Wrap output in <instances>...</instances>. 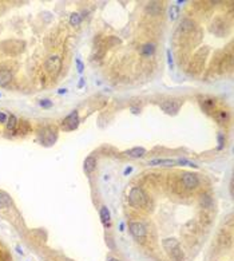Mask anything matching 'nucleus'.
Listing matches in <instances>:
<instances>
[{"instance_id": "obj_1", "label": "nucleus", "mask_w": 234, "mask_h": 261, "mask_svg": "<svg viewBox=\"0 0 234 261\" xmlns=\"http://www.w3.org/2000/svg\"><path fill=\"white\" fill-rule=\"evenodd\" d=\"M162 245H163L165 250H167V253L171 256L175 261L183 260V253L181 250V246H179V242L175 240V238H165V240L162 241Z\"/></svg>"}, {"instance_id": "obj_2", "label": "nucleus", "mask_w": 234, "mask_h": 261, "mask_svg": "<svg viewBox=\"0 0 234 261\" xmlns=\"http://www.w3.org/2000/svg\"><path fill=\"white\" fill-rule=\"evenodd\" d=\"M208 54H209V48L208 47H201L199 50L193 55V59L190 62L191 73H198V71H201V69L204 67L205 59L208 58Z\"/></svg>"}, {"instance_id": "obj_3", "label": "nucleus", "mask_w": 234, "mask_h": 261, "mask_svg": "<svg viewBox=\"0 0 234 261\" xmlns=\"http://www.w3.org/2000/svg\"><path fill=\"white\" fill-rule=\"evenodd\" d=\"M129 201L134 208H143L146 205V194L141 187H133L129 194Z\"/></svg>"}, {"instance_id": "obj_4", "label": "nucleus", "mask_w": 234, "mask_h": 261, "mask_svg": "<svg viewBox=\"0 0 234 261\" xmlns=\"http://www.w3.org/2000/svg\"><path fill=\"white\" fill-rule=\"evenodd\" d=\"M79 125V116H78V112L73 111L70 115H67L62 122V127L67 130V131H71V130H75L78 127Z\"/></svg>"}, {"instance_id": "obj_5", "label": "nucleus", "mask_w": 234, "mask_h": 261, "mask_svg": "<svg viewBox=\"0 0 234 261\" xmlns=\"http://www.w3.org/2000/svg\"><path fill=\"white\" fill-rule=\"evenodd\" d=\"M129 228H130V233H131L137 240H142V238L146 237V228L143 224L134 221V222H130Z\"/></svg>"}, {"instance_id": "obj_6", "label": "nucleus", "mask_w": 234, "mask_h": 261, "mask_svg": "<svg viewBox=\"0 0 234 261\" xmlns=\"http://www.w3.org/2000/svg\"><path fill=\"white\" fill-rule=\"evenodd\" d=\"M60 67H62V60L59 56H49L46 62V69L51 74L56 75L60 71Z\"/></svg>"}, {"instance_id": "obj_7", "label": "nucleus", "mask_w": 234, "mask_h": 261, "mask_svg": "<svg viewBox=\"0 0 234 261\" xmlns=\"http://www.w3.org/2000/svg\"><path fill=\"white\" fill-rule=\"evenodd\" d=\"M179 107H181V102L179 101H165L161 103V109L167 114H175Z\"/></svg>"}, {"instance_id": "obj_8", "label": "nucleus", "mask_w": 234, "mask_h": 261, "mask_svg": "<svg viewBox=\"0 0 234 261\" xmlns=\"http://www.w3.org/2000/svg\"><path fill=\"white\" fill-rule=\"evenodd\" d=\"M182 182L185 187L187 189H194L198 186V177L193 173H185L182 175Z\"/></svg>"}, {"instance_id": "obj_9", "label": "nucleus", "mask_w": 234, "mask_h": 261, "mask_svg": "<svg viewBox=\"0 0 234 261\" xmlns=\"http://www.w3.org/2000/svg\"><path fill=\"white\" fill-rule=\"evenodd\" d=\"M225 24L222 19H215L213 21V27H211V31L215 34V35H222L225 32Z\"/></svg>"}, {"instance_id": "obj_10", "label": "nucleus", "mask_w": 234, "mask_h": 261, "mask_svg": "<svg viewBox=\"0 0 234 261\" xmlns=\"http://www.w3.org/2000/svg\"><path fill=\"white\" fill-rule=\"evenodd\" d=\"M174 164H175L174 159H163V158L151 159L148 162V165H151V166H173Z\"/></svg>"}, {"instance_id": "obj_11", "label": "nucleus", "mask_w": 234, "mask_h": 261, "mask_svg": "<svg viewBox=\"0 0 234 261\" xmlns=\"http://www.w3.org/2000/svg\"><path fill=\"white\" fill-rule=\"evenodd\" d=\"M129 157H133V158H141L146 154V150L143 147H134V149H130L126 153Z\"/></svg>"}, {"instance_id": "obj_12", "label": "nucleus", "mask_w": 234, "mask_h": 261, "mask_svg": "<svg viewBox=\"0 0 234 261\" xmlns=\"http://www.w3.org/2000/svg\"><path fill=\"white\" fill-rule=\"evenodd\" d=\"M12 74L8 70H0V86H6L11 82Z\"/></svg>"}, {"instance_id": "obj_13", "label": "nucleus", "mask_w": 234, "mask_h": 261, "mask_svg": "<svg viewBox=\"0 0 234 261\" xmlns=\"http://www.w3.org/2000/svg\"><path fill=\"white\" fill-rule=\"evenodd\" d=\"M95 166H96V159L94 158V157H87L86 161H84V170H86L87 173H91V172H94Z\"/></svg>"}, {"instance_id": "obj_14", "label": "nucleus", "mask_w": 234, "mask_h": 261, "mask_svg": "<svg viewBox=\"0 0 234 261\" xmlns=\"http://www.w3.org/2000/svg\"><path fill=\"white\" fill-rule=\"evenodd\" d=\"M101 220H102V222L103 225L107 228V226H110V211L109 209L106 208V206H103V208L101 209Z\"/></svg>"}, {"instance_id": "obj_15", "label": "nucleus", "mask_w": 234, "mask_h": 261, "mask_svg": "<svg viewBox=\"0 0 234 261\" xmlns=\"http://www.w3.org/2000/svg\"><path fill=\"white\" fill-rule=\"evenodd\" d=\"M181 31H183V32H190V31L194 30V21L190 20V19H185V20H182V23H181Z\"/></svg>"}, {"instance_id": "obj_16", "label": "nucleus", "mask_w": 234, "mask_h": 261, "mask_svg": "<svg viewBox=\"0 0 234 261\" xmlns=\"http://www.w3.org/2000/svg\"><path fill=\"white\" fill-rule=\"evenodd\" d=\"M16 125H17L16 116L15 115H10V116H8V119H7V130H8V131H11V133L15 131V130H16Z\"/></svg>"}, {"instance_id": "obj_17", "label": "nucleus", "mask_w": 234, "mask_h": 261, "mask_svg": "<svg viewBox=\"0 0 234 261\" xmlns=\"http://www.w3.org/2000/svg\"><path fill=\"white\" fill-rule=\"evenodd\" d=\"M154 50H155V47H154V44H151V43H147L145 44L142 48H141V54L143 56H150L154 54Z\"/></svg>"}, {"instance_id": "obj_18", "label": "nucleus", "mask_w": 234, "mask_h": 261, "mask_svg": "<svg viewBox=\"0 0 234 261\" xmlns=\"http://www.w3.org/2000/svg\"><path fill=\"white\" fill-rule=\"evenodd\" d=\"M11 205V198L7 194H2L0 193V209L7 208V206Z\"/></svg>"}, {"instance_id": "obj_19", "label": "nucleus", "mask_w": 234, "mask_h": 261, "mask_svg": "<svg viewBox=\"0 0 234 261\" xmlns=\"http://www.w3.org/2000/svg\"><path fill=\"white\" fill-rule=\"evenodd\" d=\"M70 23H71V26H79L80 23H82V16L76 12L73 13V15L70 16Z\"/></svg>"}, {"instance_id": "obj_20", "label": "nucleus", "mask_w": 234, "mask_h": 261, "mask_svg": "<svg viewBox=\"0 0 234 261\" xmlns=\"http://www.w3.org/2000/svg\"><path fill=\"white\" fill-rule=\"evenodd\" d=\"M179 15V8L177 6H171L170 7V19L171 20H175Z\"/></svg>"}, {"instance_id": "obj_21", "label": "nucleus", "mask_w": 234, "mask_h": 261, "mask_svg": "<svg viewBox=\"0 0 234 261\" xmlns=\"http://www.w3.org/2000/svg\"><path fill=\"white\" fill-rule=\"evenodd\" d=\"M201 204L204 208H210L211 206V198L209 196H202V198H201Z\"/></svg>"}, {"instance_id": "obj_22", "label": "nucleus", "mask_w": 234, "mask_h": 261, "mask_svg": "<svg viewBox=\"0 0 234 261\" xmlns=\"http://www.w3.org/2000/svg\"><path fill=\"white\" fill-rule=\"evenodd\" d=\"M175 164H178V165H186V166H190V168H198V166L195 164H193V162L190 161H187V159H178V161H175Z\"/></svg>"}, {"instance_id": "obj_23", "label": "nucleus", "mask_w": 234, "mask_h": 261, "mask_svg": "<svg viewBox=\"0 0 234 261\" xmlns=\"http://www.w3.org/2000/svg\"><path fill=\"white\" fill-rule=\"evenodd\" d=\"M40 106L44 107V109H49V107L52 106V102H51V101H48V99H44V101L40 102Z\"/></svg>"}, {"instance_id": "obj_24", "label": "nucleus", "mask_w": 234, "mask_h": 261, "mask_svg": "<svg viewBox=\"0 0 234 261\" xmlns=\"http://www.w3.org/2000/svg\"><path fill=\"white\" fill-rule=\"evenodd\" d=\"M226 118H227V114L225 111H219L218 112V119L221 121V122H225V121H226Z\"/></svg>"}, {"instance_id": "obj_25", "label": "nucleus", "mask_w": 234, "mask_h": 261, "mask_svg": "<svg viewBox=\"0 0 234 261\" xmlns=\"http://www.w3.org/2000/svg\"><path fill=\"white\" fill-rule=\"evenodd\" d=\"M167 62H169V67L173 69L174 67V63H173V58H171V52L167 51Z\"/></svg>"}, {"instance_id": "obj_26", "label": "nucleus", "mask_w": 234, "mask_h": 261, "mask_svg": "<svg viewBox=\"0 0 234 261\" xmlns=\"http://www.w3.org/2000/svg\"><path fill=\"white\" fill-rule=\"evenodd\" d=\"M218 142H219V145H218V149L221 150L222 147H223V135H222V134H219V135H218Z\"/></svg>"}, {"instance_id": "obj_27", "label": "nucleus", "mask_w": 234, "mask_h": 261, "mask_svg": "<svg viewBox=\"0 0 234 261\" xmlns=\"http://www.w3.org/2000/svg\"><path fill=\"white\" fill-rule=\"evenodd\" d=\"M204 103H205V106H208V107H213L214 106V101L213 99H205Z\"/></svg>"}, {"instance_id": "obj_28", "label": "nucleus", "mask_w": 234, "mask_h": 261, "mask_svg": "<svg viewBox=\"0 0 234 261\" xmlns=\"http://www.w3.org/2000/svg\"><path fill=\"white\" fill-rule=\"evenodd\" d=\"M7 119H8V116L4 114V112H0V122H3V123H7Z\"/></svg>"}, {"instance_id": "obj_29", "label": "nucleus", "mask_w": 234, "mask_h": 261, "mask_svg": "<svg viewBox=\"0 0 234 261\" xmlns=\"http://www.w3.org/2000/svg\"><path fill=\"white\" fill-rule=\"evenodd\" d=\"M76 64H78V71H79V73H82V71H83V63L80 62V59H76Z\"/></svg>"}, {"instance_id": "obj_30", "label": "nucleus", "mask_w": 234, "mask_h": 261, "mask_svg": "<svg viewBox=\"0 0 234 261\" xmlns=\"http://www.w3.org/2000/svg\"><path fill=\"white\" fill-rule=\"evenodd\" d=\"M16 252H17L19 254H23V249H21L19 245H16Z\"/></svg>"}, {"instance_id": "obj_31", "label": "nucleus", "mask_w": 234, "mask_h": 261, "mask_svg": "<svg viewBox=\"0 0 234 261\" xmlns=\"http://www.w3.org/2000/svg\"><path fill=\"white\" fill-rule=\"evenodd\" d=\"M131 172H133V168H127V169L124 170V175H127V174H130V173H131Z\"/></svg>"}, {"instance_id": "obj_32", "label": "nucleus", "mask_w": 234, "mask_h": 261, "mask_svg": "<svg viewBox=\"0 0 234 261\" xmlns=\"http://www.w3.org/2000/svg\"><path fill=\"white\" fill-rule=\"evenodd\" d=\"M119 230H120V232L124 230V224H123V222H120V225H119Z\"/></svg>"}, {"instance_id": "obj_33", "label": "nucleus", "mask_w": 234, "mask_h": 261, "mask_svg": "<svg viewBox=\"0 0 234 261\" xmlns=\"http://www.w3.org/2000/svg\"><path fill=\"white\" fill-rule=\"evenodd\" d=\"M66 91H67L66 88H60V90H59V94H66Z\"/></svg>"}, {"instance_id": "obj_34", "label": "nucleus", "mask_w": 234, "mask_h": 261, "mask_svg": "<svg viewBox=\"0 0 234 261\" xmlns=\"http://www.w3.org/2000/svg\"><path fill=\"white\" fill-rule=\"evenodd\" d=\"M107 261H120V260H118V259H114V257H111V259H109Z\"/></svg>"}, {"instance_id": "obj_35", "label": "nucleus", "mask_w": 234, "mask_h": 261, "mask_svg": "<svg viewBox=\"0 0 234 261\" xmlns=\"http://www.w3.org/2000/svg\"><path fill=\"white\" fill-rule=\"evenodd\" d=\"M83 84H84V80L82 79V80H80V82H79V87H82V86H83Z\"/></svg>"}]
</instances>
